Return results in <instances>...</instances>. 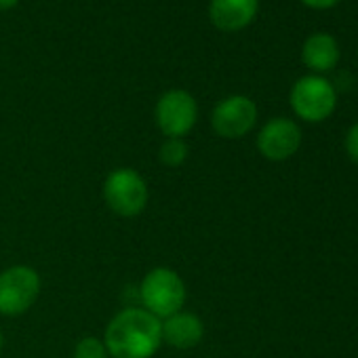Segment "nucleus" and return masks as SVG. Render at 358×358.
<instances>
[{
  "mask_svg": "<svg viewBox=\"0 0 358 358\" xmlns=\"http://www.w3.org/2000/svg\"><path fill=\"white\" fill-rule=\"evenodd\" d=\"M103 343L114 358H152L162 343L160 318L143 308H124L108 322Z\"/></svg>",
  "mask_w": 358,
  "mask_h": 358,
  "instance_id": "f257e3e1",
  "label": "nucleus"
},
{
  "mask_svg": "<svg viewBox=\"0 0 358 358\" xmlns=\"http://www.w3.org/2000/svg\"><path fill=\"white\" fill-rule=\"evenodd\" d=\"M141 303L156 318H169L186 303V285L175 270L154 268L145 274L139 287Z\"/></svg>",
  "mask_w": 358,
  "mask_h": 358,
  "instance_id": "f03ea898",
  "label": "nucleus"
},
{
  "mask_svg": "<svg viewBox=\"0 0 358 358\" xmlns=\"http://www.w3.org/2000/svg\"><path fill=\"white\" fill-rule=\"evenodd\" d=\"M289 103L297 118L306 122H322L335 112L337 91L329 78L318 74H308L301 76L291 87Z\"/></svg>",
  "mask_w": 358,
  "mask_h": 358,
  "instance_id": "7ed1b4c3",
  "label": "nucleus"
},
{
  "mask_svg": "<svg viewBox=\"0 0 358 358\" xmlns=\"http://www.w3.org/2000/svg\"><path fill=\"white\" fill-rule=\"evenodd\" d=\"M106 205L120 217H135L148 205V184L143 177L129 166L114 169L101 188Z\"/></svg>",
  "mask_w": 358,
  "mask_h": 358,
  "instance_id": "20e7f679",
  "label": "nucleus"
},
{
  "mask_svg": "<svg viewBox=\"0 0 358 358\" xmlns=\"http://www.w3.org/2000/svg\"><path fill=\"white\" fill-rule=\"evenodd\" d=\"M41 295V276L30 266H11L0 272V314L20 316Z\"/></svg>",
  "mask_w": 358,
  "mask_h": 358,
  "instance_id": "39448f33",
  "label": "nucleus"
},
{
  "mask_svg": "<svg viewBox=\"0 0 358 358\" xmlns=\"http://www.w3.org/2000/svg\"><path fill=\"white\" fill-rule=\"evenodd\" d=\"M156 124L166 137L188 135L199 120L196 99L184 89H171L160 95L156 103Z\"/></svg>",
  "mask_w": 358,
  "mask_h": 358,
  "instance_id": "423d86ee",
  "label": "nucleus"
},
{
  "mask_svg": "<svg viewBox=\"0 0 358 358\" xmlns=\"http://www.w3.org/2000/svg\"><path fill=\"white\" fill-rule=\"evenodd\" d=\"M257 122V106L247 95H230L222 99L211 114L213 131L224 139L245 137Z\"/></svg>",
  "mask_w": 358,
  "mask_h": 358,
  "instance_id": "0eeeda50",
  "label": "nucleus"
},
{
  "mask_svg": "<svg viewBox=\"0 0 358 358\" xmlns=\"http://www.w3.org/2000/svg\"><path fill=\"white\" fill-rule=\"evenodd\" d=\"M301 145V129L295 120L278 116L268 120L257 133V150L272 162L289 160Z\"/></svg>",
  "mask_w": 358,
  "mask_h": 358,
  "instance_id": "6e6552de",
  "label": "nucleus"
},
{
  "mask_svg": "<svg viewBox=\"0 0 358 358\" xmlns=\"http://www.w3.org/2000/svg\"><path fill=\"white\" fill-rule=\"evenodd\" d=\"M259 0H211L209 17L222 32H241L257 17Z\"/></svg>",
  "mask_w": 358,
  "mask_h": 358,
  "instance_id": "1a4fd4ad",
  "label": "nucleus"
},
{
  "mask_svg": "<svg viewBox=\"0 0 358 358\" xmlns=\"http://www.w3.org/2000/svg\"><path fill=\"white\" fill-rule=\"evenodd\" d=\"M160 324H162V341H166L169 345L177 350H190L199 345L205 335L203 320L196 314L184 312V310H179L173 316L160 320Z\"/></svg>",
  "mask_w": 358,
  "mask_h": 358,
  "instance_id": "9d476101",
  "label": "nucleus"
},
{
  "mask_svg": "<svg viewBox=\"0 0 358 358\" xmlns=\"http://www.w3.org/2000/svg\"><path fill=\"white\" fill-rule=\"evenodd\" d=\"M301 62L314 74L331 72L339 62V45L337 38L329 32H314L306 38L301 47Z\"/></svg>",
  "mask_w": 358,
  "mask_h": 358,
  "instance_id": "9b49d317",
  "label": "nucleus"
},
{
  "mask_svg": "<svg viewBox=\"0 0 358 358\" xmlns=\"http://www.w3.org/2000/svg\"><path fill=\"white\" fill-rule=\"evenodd\" d=\"M158 158L164 166H179L188 158V143L182 137H166L158 150Z\"/></svg>",
  "mask_w": 358,
  "mask_h": 358,
  "instance_id": "f8f14e48",
  "label": "nucleus"
},
{
  "mask_svg": "<svg viewBox=\"0 0 358 358\" xmlns=\"http://www.w3.org/2000/svg\"><path fill=\"white\" fill-rule=\"evenodd\" d=\"M108 350H106V343L99 339V337H83L76 348H74V358H108Z\"/></svg>",
  "mask_w": 358,
  "mask_h": 358,
  "instance_id": "ddd939ff",
  "label": "nucleus"
},
{
  "mask_svg": "<svg viewBox=\"0 0 358 358\" xmlns=\"http://www.w3.org/2000/svg\"><path fill=\"white\" fill-rule=\"evenodd\" d=\"M345 152H348V156L358 164V122H354L350 129H348V133H345Z\"/></svg>",
  "mask_w": 358,
  "mask_h": 358,
  "instance_id": "4468645a",
  "label": "nucleus"
},
{
  "mask_svg": "<svg viewBox=\"0 0 358 358\" xmlns=\"http://www.w3.org/2000/svg\"><path fill=\"white\" fill-rule=\"evenodd\" d=\"M299 3L314 11H327V9H333L335 5H339L341 0H299Z\"/></svg>",
  "mask_w": 358,
  "mask_h": 358,
  "instance_id": "2eb2a0df",
  "label": "nucleus"
},
{
  "mask_svg": "<svg viewBox=\"0 0 358 358\" xmlns=\"http://www.w3.org/2000/svg\"><path fill=\"white\" fill-rule=\"evenodd\" d=\"M17 3H20V0H0V11H9V9H13Z\"/></svg>",
  "mask_w": 358,
  "mask_h": 358,
  "instance_id": "dca6fc26",
  "label": "nucleus"
},
{
  "mask_svg": "<svg viewBox=\"0 0 358 358\" xmlns=\"http://www.w3.org/2000/svg\"><path fill=\"white\" fill-rule=\"evenodd\" d=\"M3 339H5V337H3V331H0V350H3Z\"/></svg>",
  "mask_w": 358,
  "mask_h": 358,
  "instance_id": "f3484780",
  "label": "nucleus"
}]
</instances>
